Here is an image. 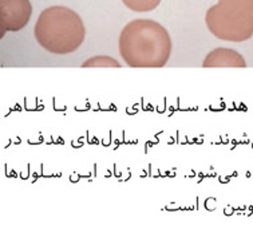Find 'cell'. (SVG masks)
I'll return each instance as SVG.
<instances>
[{
    "label": "cell",
    "instance_id": "cell-2",
    "mask_svg": "<svg viewBox=\"0 0 253 229\" xmlns=\"http://www.w3.org/2000/svg\"><path fill=\"white\" fill-rule=\"evenodd\" d=\"M34 32L44 50L58 55L74 52L84 41V26L81 16L62 5L44 9L38 18Z\"/></svg>",
    "mask_w": 253,
    "mask_h": 229
},
{
    "label": "cell",
    "instance_id": "cell-6",
    "mask_svg": "<svg viewBox=\"0 0 253 229\" xmlns=\"http://www.w3.org/2000/svg\"><path fill=\"white\" fill-rule=\"evenodd\" d=\"M124 4L135 12H147L157 8L161 0H122Z\"/></svg>",
    "mask_w": 253,
    "mask_h": 229
},
{
    "label": "cell",
    "instance_id": "cell-4",
    "mask_svg": "<svg viewBox=\"0 0 253 229\" xmlns=\"http://www.w3.org/2000/svg\"><path fill=\"white\" fill-rule=\"evenodd\" d=\"M30 0H0V37L26 27L31 16Z\"/></svg>",
    "mask_w": 253,
    "mask_h": 229
},
{
    "label": "cell",
    "instance_id": "cell-5",
    "mask_svg": "<svg viewBox=\"0 0 253 229\" xmlns=\"http://www.w3.org/2000/svg\"><path fill=\"white\" fill-rule=\"evenodd\" d=\"M204 67H247L244 58L232 48H216L204 59Z\"/></svg>",
    "mask_w": 253,
    "mask_h": 229
},
{
    "label": "cell",
    "instance_id": "cell-3",
    "mask_svg": "<svg viewBox=\"0 0 253 229\" xmlns=\"http://www.w3.org/2000/svg\"><path fill=\"white\" fill-rule=\"evenodd\" d=\"M205 22L221 41H248L253 35V0H218L208 9Z\"/></svg>",
    "mask_w": 253,
    "mask_h": 229
},
{
    "label": "cell",
    "instance_id": "cell-7",
    "mask_svg": "<svg viewBox=\"0 0 253 229\" xmlns=\"http://www.w3.org/2000/svg\"><path fill=\"white\" fill-rule=\"evenodd\" d=\"M82 67H121V64L110 56H94L82 64Z\"/></svg>",
    "mask_w": 253,
    "mask_h": 229
},
{
    "label": "cell",
    "instance_id": "cell-1",
    "mask_svg": "<svg viewBox=\"0 0 253 229\" xmlns=\"http://www.w3.org/2000/svg\"><path fill=\"white\" fill-rule=\"evenodd\" d=\"M120 52L130 67H164L171 54L170 35L154 20L137 19L126 24L121 32Z\"/></svg>",
    "mask_w": 253,
    "mask_h": 229
}]
</instances>
